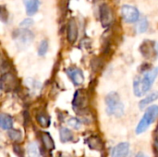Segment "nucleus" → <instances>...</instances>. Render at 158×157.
Here are the masks:
<instances>
[{"label": "nucleus", "instance_id": "16", "mask_svg": "<svg viewBox=\"0 0 158 157\" xmlns=\"http://www.w3.org/2000/svg\"><path fill=\"white\" fill-rule=\"evenodd\" d=\"M41 140L43 142V144L44 148L47 151H53L55 149V143L53 138L48 132H42L41 133Z\"/></svg>", "mask_w": 158, "mask_h": 157}, {"label": "nucleus", "instance_id": "10", "mask_svg": "<svg viewBox=\"0 0 158 157\" xmlns=\"http://www.w3.org/2000/svg\"><path fill=\"white\" fill-rule=\"evenodd\" d=\"M140 51L142 55L146 57L150 58L152 57L155 54H156V44L152 41H144L142 45L140 46Z\"/></svg>", "mask_w": 158, "mask_h": 157}, {"label": "nucleus", "instance_id": "27", "mask_svg": "<svg viewBox=\"0 0 158 157\" xmlns=\"http://www.w3.org/2000/svg\"><path fill=\"white\" fill-rule=\"evenodd\" d=\"M136 157H147L143 153H138V155H136Z\"/></svg>", "mask_w": 158, "mask_h": 157}, {"label": "nucleus", "instance_id": "5", "mask_svg": "<svg viewBox=\"0 0 158 157\" xmlns=\"http://www.w3.org/2000/svg\"><path fill=\"white\" fill-rule=\"evenodd\" d=\"M121 16L125 22L134 23L139 20L140 12L135 6L130 5H124L121 7Z\"/></svg>", "mask_w": 158, "mask_h": 157}, {"label": "nucleus", "instance_id": "29", "mask_svg": "<svg viewBox=\"0 0 158 157\" xmlns=\"http://www.w3.org/2000/svg\"><path fill=\"white\" fill-rule=\"evenodd\" d=\"M156 53L158 54V43L156 45Z\"/></svg>", "mask_w": 158, "mask_h": 157}, {"label": "nucleus", "instance_id": "18", "mask_svg": "<svg viewBox=\"0 0 158 157\" xmlns=\"http://www.w3.org/2000/svg\"><path fill=\"white\" fill-rule=\"evenodd\" d=\"M59 137L62 143H69L73 140V133L68 128H61L59 131Z\"/></svg>", "mask_w": 158, "mask_h": 157}, {"label": "nucleus", "instance_id": "21", "mask_svg": "<svg viewBox=\"0 0 158 157\" xmlns=\"http://www.w3.org/2000/svg\"><path fill=\"white\" fill-rule=\"evenodd\" d=\"M37 121L43 128H48L50 126V118L45 114H39L37 116Z\"/></svg>", "mask_w": 158, "mask_h": 157}, {"label": "nucleus", "instance_id": "6", "mask_svg": "<svg viewBox=\"0 0 158 157\" xmlns=\"http://www.w3.org/2000/svg\"><path fill=\"white\" fill-rule=\"evenodd\" d=\"M99 17L102 26L105 28L109 27L114 20V14L112 8L106 4L101 5L99 7Z\"/></svg>", "mask_w": 158, "mask_h": 157}, {"label": "nucleus", "instance_id": "14", "mask_svg": "<svg viewBox=\"0 0 158 157\" xmlns=\"http://www.w3.org/2000/svg\"><path fill=\"white\" fill-rule=\"evenodd\" d=\"M0 127L3 130H10L13 127V118L7 114L0 115Z\"/></svg>", "mask_w": 158, "mask_h": 157}, {"label": "nucleus", "instance_id": "28", "mask_svg": "<svg viewBox=\"0 0 158 157\" xmlns=\"http://www.w3.org/2000/svg\"><path fill=\"white\" fill-rule=\"evenodd\" d=\"M60 157H71V156H69V155H66V154H61V156Z\"/></svg>", "mask_w": 158, "mask_h": 157}, {"label": "nucleus", "instance_id": "26", "mask_svg": "<svg viewBox=\"0 0 158 157\" xmlns=\"http://www.w3.org/2000/svg\"><path fill=\"white\" fill-rule=\"evenodd\" d=\"M32 24H33L32 19H25L20 23V27L23 28V29H25V28H27V27L31 26Z\"/></svg>", "mask_w": 158, "mask_h": 157}, {"label": "nucleus", "instance_id": "23", "mask_svg": "<svg viewBox=\"0 0 158 157\" xmlns=\"http://www.w3.org/2000/svg\"><path fill=\"white\" fill-rule=\"evenodd\" d=\"M47 50H48V42L46 40H43L38 47V55L40 56H43L47 53Z\"/></svg>", "mask_w": 158, "mask_h": 157}, {"label": "nucleus", "instance_id": "4", "mask_svg": "<svg viewBox=\"0 0 158 157\" xmlns=\"http://www.w3.org/2000/svg\"><path fill=\"white\" fill-rule=\"evenodd\" d=\"M33 33L27 29H19L13 31V39L16 41L18 46L26 47L33 41Z\"/></svg>", "mask_w": 158, "mask_h": 157}, {"label": "nucleus", "instance_id": "20", "mask_svg": "<svg viewBox=\"0 0 158 157\" xmlns=\"http://www.w3.org/2000/svg\"><path fill=\"white\" fill-rule=\"evenodd\" d=\"M7 136L13 142H19L22 139V133L19 130H10L7 132Z\"/></svg>", "mask_w": 158, "mask_h": 157}, {"label": "nucleus", "instance_id": "9", "mask_svg": "<svg viewBox=\"0 0 158 157\" xmlns=\"http://www.w3.org/2000/svg\"><path fill=\"white\" fill-rule=\"evenodd\" d=\"M130 153V143L127 142L117 144L112 150V157H127Z\"/></svg>", "mask_w": 158, "mask_h": 157}, {"label": "nucleus", "instance_id": "13", "mask_svg": "<svg viewBox=\"0 0 158 157\" xmlns=\"http://www.w3.org/2000/svg\"><path fill=\"white\" fill-rule=\"evenodd\" d=\"M158 99V91L153 92L149 94H147L143 99H142L139 103V108L141 110L145 109L146 107H149V105L154 103L155 101H156Z\"/></svg>", "mask_w": 158, "mask_h": 157}, {"label": "nucleus", "instance_id": "3", "mask_svg": "<svg viewBox=\"0 0 158 157\" xmlns=\"http://www.w3.org/2000/svg\"><path fill=\"white\" fill-rule=\"evenodd\" d=\"M158 118V105H151L149 106L145 113L143 114V118L139 121L136 127V134L140 135L145 132L150 126Z\"/></svg>", "mask_w": 158, "mask_h": 157}, {"label": "nucleus", "instance_id": "8", "mask_svg": "<svg viewBox=\"0 0 158 157\" xmlns=\"http://www.w3.org/2000/svg\"><path fill=\"white\" fill-rule=\"evenodd\" d=\"M87 103V98H86V94L83 91L81 90H78L74 96H73V100H72V106L73 109L75 110H79V109H82Z\"/></svg>", "mask_w": 158, "mask_h": 157}, {"label": "nucleus", "instance_id": "19", "mask_svg": "<svg viewBox=\"0 0 158 157\" xmlns=\"http://www.w3.org/2000/svg\"><path fill=\"white\" fill-rule=\"evenodd\" d=\"M28 157H41V152L39 146L35 143H31L27 147Z\"/></svg>", "mask_w": 158, "mask_h": 157}, {"label": "nucleus", "instance_id": "7", "mask_svg": "<svg viewBox=\"0 0 158 157\" xmlns=\"http://www.w3.org/2000/svg\"><path fill=\"white\" fill-rule=\"evenodd\" d=\"M66 73L75 86H80L83 83L84 75L81 68L77 67H70L66 69Z\"/></svg>", "mask_w": 158, "mask_h": 157}, {"label": "nucleus", "instance_id": "24", "mask_svg": "<svg viewBox=\"0 0 158 157\" xmlns=\"http://www.w3.org/2000/svg\"><path fill=\"white\" fill-rule=\"evenodd\" d=\"M68 125L71 128H73L74 130H80L81 127V123L78 118H71L68 120Z\"/></svg>", "mask_w": 158, "mask_h": 157}, {"label": "nucleus", "instance_id": "17", "mask_svg": "<svg viewBox=\"0 0 158 157\" xmlns=\"http://www.w3.org/2000/svg\"><path fill=\"white\" fill-rule=\"evenodd\" d=\"M87 144L92 150L94 151H101L104 147V144L98 136H91L87 140Z\"/></svg>", "mask_w": 158, "mask_h": 157}, {"label": "nucleus", "instance_id": "12", "mask_svg": "<svg viewBox=\"0 0 158 157\" xmlns=\"http://www.w3.org/2000/svg\"><path fill=\"white\" fill-rule=\"evenodd\" d=\"M78 38V26L74 19H70L68 23V41L74 43Z\"/></svg>", "mask_w": 158, "mask_h": 157}, {"label": "nucleus", "instance_id": "15", "mask_svg": "<svg viewBox=\"0 0 158 157\" xmlns=\"http://www.w3.org/2000/svg\"><path fill=\"white\" fill-rule=\"evenodd\" d=\"M24 2H25L26 13L28 16H32L38 11L40 6L39 0H24Z\"/></svg>", "mask_w": 158, "mask_h": 157}, {"label": "nucleus", "instance_id": "22", "mask_svg": "<svg viewBox=\"0 0 158 157\" xmlns=\"http://www.w3.org/2000/svg\"><path fill=\"white\" fill-rule=\"evenodd\" d=\"M147 29H148V21H147V19L145 17H143V18H142L139 20V24L137 26V30H138V32L143 33V32L146 31Z\"/></svg>", "mask_w": 158, "mask_h": 157}, {"label": "nucleus", "instance_id": "2", "mask_svg": "<svg viewBox=\"0 0 158 157\" xmlns=\"http://www.w3.org/2000/svg\"><path fill=\"white\" fill-rule=\"evenodd\" d=\"M106 111L108 116L120 118L124 114V105L116 92L109 93L106 97Z\"/></svg>", "mask_w": 158, "mask_h": 157}, {"label": "nucleus", "instance_id": "11", "mask_svg": "<svg viewBox=\"0 0 158 157\" xmlns=\"http://www.w3.org/2000/svg\"><path fill=\"white\" fill-rule=\"evenodd\" d=\"M16 85V80L12 74L6 73L1 77V89L4 91H11Z\"/></svg>", "mask_w": 158, "mask_h": 157}, {"label": "nucleus", "instance_id": "1", "mask_svg": "<svg viewBox=\"0 0 158 157\" xmlns=\"http://www.w3.org/2000/svg\"><path fill=\"white\" fill-rule=\"evenodd\" d=\"M158 76V68L145 70L140 76H137L133 81V92L137 97L145 95L152 88Z\"/></svg>", "mask_w": 158, "mask_h": 157}, {"label": "nucleus", "instance_id": "25", "mask_svg": "<svg viewBox=\"0 0 158 157\" xmlns=\"http://www.w3.org/2000/svg\"><path fill=\"white\" fill-rule=\"evenodd\" d=\"M0 18H1V20L3 22H6L7 21V19H8V13H7V10L5 6H1V9H0Z\"/></svg>", "mask_w": 158, "mask_h": 157}]
</instances>
